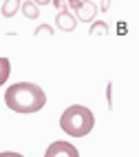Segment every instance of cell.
I'll list each match as a JSON object with an SVG mask.
<instances>
[{"label": "cell", "instance_id": "obj_1", "mask_svg": "<svg viewBox=\"0 0 139 157\" xmlns=\"http://www.w3.org/2000/svg\"><path fill=\"white\" fill-rule=\"evenodd\" d=\"M5 104L13 113L20 115H31L44 109L47 104V93L42 86L33 82H16L5 91Z\"/></svg>", "mask_w": 139, "mask_h": 157}, {"label": "cell", "instance_id": "obj_2", "mask_svg": "<svg viewBox=\"0 0 139 157\" xmlns=\"http://www.w3.org/2000/svg\"><path fill=\"white\" fill-rule=\"evenodd\" d=\"M95 126V115L88 106L73 104L60 115V128L71 137H86Z\"/></svg>", "mask_w": 139, "mask_h": 157}, {"label": "cell", "instance_id": "obj_3", "mask_svg": "<svg viewBox=\"0 0 139 157\" xmlns=\"http://www.w3.org/2000/svg\"><path fill=\"white\" fill-rule=\"evenodd\" d=\"M44 157H80V151L71 142H53L47 148Z\"/></svg>", "mask_w": 139, "mask_h": 157}, {"label": "cell", "instance_id": "obj_4", "mask_svg": "<svg viewBox=\"0 0 139 157\" xmlns=\"http://www.w3.org/2000/svg\"><path fill=\"white\" fill-rule=\"evenodd\" d=\"M55 25H58V29H62V31H75V27H77V18L73 16L69 9H64V11H58V16H55Z\"/></svg>", "mask_w": 139, "mask_h": 157}, {"label": "cell", "instance_id": "obj_5", "mask_svg": "<svg viewBox=\"0 0 139 157\" xmlns=\"http://www.w3.org/2000/svg\"><path fill=\"white\" fill-rule=\"evenodd\" d=\"M97 5L91 2V0H82V5L77 9V20H82V22H93V18L97 16Z\"/></svg>", "mask_w": 139, "mask_h": 157}, {"label": "cell", "instance_id": "obj_6", "mask_svg": "<svg viewBox=\"0 0 139 157\" xmlns=\"http://www.w3.org/2000/svg\"><path fill=\"white\" fill-rule=\"evenodd\" d=\"M20 5H22V0H5L0 13H2L5 18H13V16L20 11Z\"/></svg>", "mask_w": 139, "mask_h": 157}, {"label": "cell", "instance_id": "obj_7", "mask_svg": "<svg viewBox=\"0 0 139 157\" xmlns=\"http://www.w3.org/2000/svg\"><path fill=\"white\" fill-rule=\"evenodd\" d=\"M20 9H22L24 18H29V20H36V18L40 16V7L33 2V0H24V2L20 5Z\"/></svg>", "mask_w": 139, "mask_h": 157}, {"label": "cell", "instance_id": "obj_8", "mask_svg": "<svg viewBox=\"0 0 139 157\" xmlns=\"http://www.w3.org/2000/svg\"><path fill=\"white\" fill-rule=\"evenodd\" d=\"M108 22H104V20H95V22L88 27V33L91 36H108Z\"/></svg>", "mask_w": 139, "mask_h": 157}, {"label": "cell", "instance_id": "obj_9", "mask_svg": "<svg viewBox=\"0 0 139 157\" xmlns=\"http://www.w3.org/2000/svg\"><path fill=\"white\" fill-rule=\"evenodd\" d=\"M9 75H11V62L9 58H0V86L9 80Z\"/></svg>", "mask_w": 139, "mask_h": 157}, {"label": "cell", "instance_id": "obj_10", "mask_svg": "<svg viewBox=\"0 0 139 157\" xmlns=\"http://www.w3.org/2000/svg\"><path fill=\"white\" fill-rule=\"evenodd\" d=\"M40 33H47V36H53V27H49V25H40V27H36V31H33V36H40Z\"/></svg>", "mask_w": 139, "mask_h": 157}, {"label": "cell", "instance_id": "obj_11", "mask_svg": "<svg viewBox=\"0 0 139 157\" xmlns=\"http://www.w3.org/2000/svg\"><path fill=\"white\" fill-rule=\"evenodd\" d=\"M106 100H108V109H113V82L106 84Z\"/></svg>", "mask_w": 139, "mask_h": 157}, {"label": "cell", "instance_id": "obj_12", "mask_svg": "<svg viewBox=\"0 0 139 157\" xmlns=\"http://www.w3.org/2000/svg\"><path fill=\"white\" fill-rule=\"evenodd\" d=\"M82 5V0H66V9H73V11H77Z\"/></svg>", "mask_w": 139, "mask_h": 157}, {"label": "cell", "instance_id": "obj_13", "mask_svg": "<svg viewBox=\"0 0 139 157\" xmlns=\"http://www.w3.org/2000/svg\"><path fill=\"white\" fill-rule=\"evenodd\" d=\"M51 2H53V7H55V9H60V11L66 9V2H64V0H51Z\"/></svg>", "mask_w": 139, "mask_h": 157}, {"label": "cell", "instance_id": "obj_14", "mask_svg": "<svg viewBox=\"0 0 139 157\" xmlns=\"http://www.w3.org/2000/svg\"><path fill=\"white\" fill-rule=\"evenodd\" d=\"M0 157H24V155H20V153H13V151H5V153H0Z\"/></svg>", "mask_w": 139, "mask_h": 157}, {"label": "cell", "instance_id": "obj_15", "mask_svg": "<svg viewBox=\"0 0 139 157\" xmlns=\"http://www.w3.org/2000/svg\"><path fill=\"white\" fill-rule=\"evenodd\" d=\"M97 9H102V11H108V9H111V0H102V7H97Z\"/></svg>", "mask_w": 139, "mask_h": 157}, {"label": "cell", "instance_id": "obj_16", "mask_svg": "<svg viewBox=\"0 0 139 157\" xmlns=\"http://www.w3.org/2000/svg\"><path fill=\"white\" fill-rule=\"evenodd\" d=\"M33 2H36L38 7H44V5H49V2H51V0H33Z\"/></svg>", "mask_w": 139, "mask_h": 157}]
</instances>
